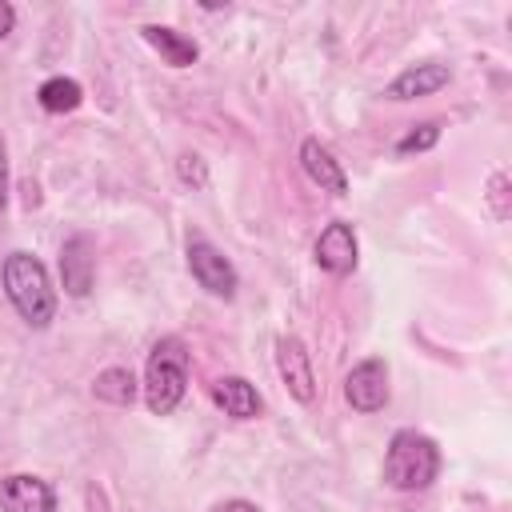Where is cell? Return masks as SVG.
<instances>
[{
    "label": "cell",
    "instance_id": "obj_1",
    "mask_svg": "<svg viewBox=\"0 0 512 512\" xmlns=\"http://www.w3.org/2000/svg\"><path fill=\"white\" fill-rule=\"evenodd\" d=\"M0 280H4V296L12 300V308L28 328H48L56 320V288L32 252H20V248L8 252Z\"/></svg>",
    "mask_w": 512,
    "mask_h": 512
},
{
    "label": "cell",
    "instance_id": "obj_2",
    "mask_svg": "<svg viewBox=\"0 0 512 512\" xmlns=\"http://www.w3.org/2000/svg\"><path fill=\"white\" fill-rule=\"evenodd\" d=\"M144 404L152 416H172L188 392V344L180 336H160L144 364Z\"/></svg>",
    "mask_w": 512,
    "mask_h": 512
},
{
    "label": "cell",
    "instance_id": "obj_3",
    "mask_svg": "<svg viewBox=\"0 0 512 512\" xmlns=\"http://www.w3.org/2000/svg\"><path fill=\"white\" fill-rule=\"evenodd\" d=\"M440 476V448L416 428H400L384 452V480L396 492H420Z\"/></svg>",
    "mask_w": 512,
    "mask_h": 512
},
{
    "label": "cell",
    "instance_id": "obj_4",
    "mask_svg": "<svg viewBox=\"0 0 512 512\" xmlns=\"http://www.w3.org/2000/svg\"><path fill=\"white\" fill-rule=\"evenodd\" d=\"M188 272H192V280H196L208 296H216V300H232L236 288H240V276H236L232 260H228L208 236H200V232L188 236Z\"/></svg>",
    "mask_w": 512,
    "mask_h": 512
},
{
    "label": "cell",
    "instance_id": "obj_5",
    "mask_svg": "<svg viewBox=\"0 0 512 512\" xmlns=\"http://www.w3.org/2000/svg\"><path fill=\"white\" fill-rule=\"evenodd\" d=\"M276 372H280L292 400H300V404L316 400V372H312V356H308L300 336H280L276 340Z\"/></svg>",
    "mask_w": 512,
    "mask_h": 512
},
{
    "label": "cell",
    "instance_id": "obj_6",
    "mask_svg": "<svg viewBox=\"0 0 512 512\" xmlns=\"http://www.w3.org/2000/svg\"><path fill=\"white\" fill-rule=\"evenodd\" d=\"M344 396L356 412H380L388 404V364L380 356L360 360L348 376H344Z\"/></svg>",
    "mask_w": 512,
    "mask_h": 512
},
{
    "label": "cell",
    "instance_id": "obj_7",
    "mask_svg": "<svg viewBox=\"0 0 512 512\" xmlns=\"http://www.w3.org/2000/svg\"><path fill=\"white\" fill-rule=\"evenodd\" d=\"M312 256H316V264H320L324 272H332V276H348V272L356 268V260H360L356 228H352L348 220H332V224L316 236Z\"/></svg>",
    "mask_w": 512,
    "mask_h": 512
},
{
    "label": "cell",
    "instance_id": "obj_8",
    "mask_svg": "<svg viewBox=\"0 0 512 512\" xmlns=\"http://www.w3.org/2000/svg\"><path fill=\"white\" fill-rule=\"evenodd\" d=\"M60 280L68 296H88L96 280V248L88 232H76L60 244Z\"/></svg>",
    "mask_w": 512,
    "mask_h": 512
},
{
    "label": "cell",
    "instance_id": "obj_9",
    "mask_svg": "<svg viewBox=\"0 0 512 512\" xmlns=\"http://www.w3.org/2000/svg\"><path fill=\"white\" fill-rule=\"evenodd\" d=\"M0 512H56V492L40 476L12 472L0 480Z\"/></svg>",
    "mask_w": 512,
    "mask_h": 512
},
{
    "label": "cell",
    "instance_id": "obj_10",
    "mask_svg": "<svg viewBox=\"0 0 512 512\" xmlns=\"http://www.w3.org/2000/svg\"><path fill=\"white\" fill-rule=\"evenodd\" d=\"M448 80H452V68H448V64H440V60H424V64L404 68V72L384 88V100H416V96H432V92H440Z\"/></svg>",
    "mask_w": 512,
    "mask_h": 512
},
{
    "label": "cell",
    "instance_id": "obj_11",
    "mask_svg": "<svg viewBox=\"0 0 512 512\" xmlns=\"http://www.w3.org/2000/svg\"><path fill=\"white\" fill-rule=\"evenodd\" d=\"M300 168H304V176H308L320 192L348 196V176H344L340 160H336V156H332L316 136H308V140L300 144Z\"/></svg>",
    "mask_w": 512,
    "mask_h": 512
},
{
    "label": "cell",
    "instance_id": "obj_12",
    "mask_svg": "<svg viewBox=\"0 0 512 512\" xmlns=\"http://www.w3.org/2000/svg\"><path fill=\"white\" fill-rule=\"evenodd\" d=\"M212 400H216V408H220L224 416H232V420H256L260 408H264L256 384L244 380V376H220V380L212 384Z\"/></svg>",
    "mask_w": 512,
    "mask_h": 512
},
{
    "label": "cell",
    "instance_id": "obj_13",
    "mask_svg": "<svg viewBox=\"0 0 512 512\" xmlns=\"http://www.w3.org/2000/svg\"><path fill=\"white\" fill-rule=\"evenodd\" d=\"M140 36L148 40L152 52H160V60H164L168 68H188V64H196V56H200L196 40H188L184 32H176V28H168V24H144Z\"/></svg>",
    "mask_w": 512,
    "mask_h": 512
},
{
    "label": "cell",
    "instance_id": "obj_14",
    "mask_svg": "<svg viewBox=\"0 0 512 512\" xmlns=\"http://www.w3.org/2000/svg\"><path fill=\"white\" fill-rule=\"evenodd\" d=\"M92 392H96V400H104V404H116V408H128V404L136 400V392H140V384H136V376H132L128 368H104V372L96 376V384H92Z\"/></svg>",
    "mask_w": 512,
    "mask_h": 512
},
{
    "label": "cell",
    "instance_id": "obj_15",
    "mask_svg": "<svg viewBox=\"0 0 512 512\" xmlns=\"http://www.w3.org/2000/svg\"><path fill=\"white\" fill-rule=\"evenodd\" d=\"M36 100H40L44 112H56V116H60V112H76L80 100H84V88H80L72 76H52V80L40 84Z\"/></svg>",
    "mask_w": 512,
    "mask_h": 512
},
{
    "label": "cell",
    "instance_id": "obj_16",
    "mask_svg": "<svg viewBox=\"0 0 512 512\" xmlns=\"http://www.w3.org/2000/svg\"><path fill=\"white\" fill-rule=\"evenodd\" d=\"M436 140H440V124H436V120H424V124H416L412 132H404V136L396 140V152H400V156L428 152V148H436Z\"/></svg>",
    "mask_w": 512,
    "mask_h": 512
},
{
    "label": "cell",
    "instance_id": "obj_17",
    "mask_svg": "<svg viewBox=\"0 0 512 512\" xmlns=\"http://www.w3.org/2000/svg\"><path fill=\"white\" fill-rule=\"evenodd\" d=\"M488 208H492V216H496V220H508V216H512V200H508V172H504V168H496V172L488 176Z\"/></svg>",
    "mask_w": 512,
    "mask_h": 512
},
{
    "label": "cell",
    "instance_id": "obj_18",
    "mask_svg": "<svg viewBox=\"0 0 512 512\" xmlns=\"http://www.w3.org/2000/svg\"><path fill=\"white\" fill-rule=\"evenodd\" d=\"M176 176H180L184 184H192V188H204V184H208V164H204L196 152H180V156H176Z\"/></svg>",
    "mask_w": 512,
    "mask_h": 512
},
{
    "label": "cell",
    "instance_id": "obj_19",
    "mask_svg": "<svg viewBox=\"0 0 512 512\" xmlns=\"http://www.w3.org/2000/svg\"><path fill=\"white\" fill-rule=\"evenodd\" d=\"M8 208V148H4V132H0V212Z\"/></svg>",
    "mask_w": 512,
    "mask_h": 512
},
{
    "label": "cell",
    "instance_id": "obj_20",
    "mask_svg": "<svg viewBox=\"0 0 512 512\" xmlns=\"http://www.w3.org/2000/svg\"><path fill=\"white\" fill-rule=\"evenodd\" d=\"M12 28H16V8L8 0H0V40H8Z\"/></svg>",
    "mask_w": 512,
    "mask_h": 512
},
{
    "label": "cell",
    "instance_id": "obj_21",
    "mask_svg": "<svg viewBox=\"0 0 512 512\" xmlns=\"http://www.w3.org/2000/svg\"><path fill=\"white\" fill-rule=\"evenodd\" d=\"M216 512H260V508H256L252 500H224Z\"/></svg>",
    "mask_w": 512,
    "mask_h": 512
}]
</instances>
